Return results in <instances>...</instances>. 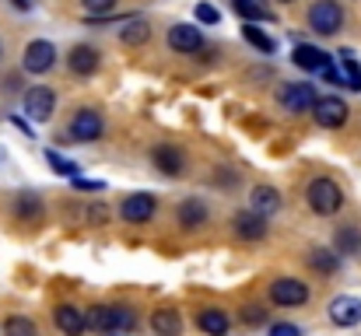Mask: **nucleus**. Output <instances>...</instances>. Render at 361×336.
Here are the masks:
<instances>
[{"instance_id":"nucleus-1","label":"nucleus","mask_w":361,"mask_h":336,"mask_svg":"<svg viewBox=\"0 0 361 336\" xmlns=\"http://www.w3.org/2000/svg\"><path fill=\"white\" fill-rule=\"evenodd\" d=\"M85 326L95 333H123L137 326V316L126 305H95L85 312Z\"/></svg>"},{"instance_id":"nucleus-2","label":"nucleus","mask_w":361,"mask_h":336,"mask_svg":"<svg viewBox=\"0 0 361 336\" xmlns=\"http://www.w3.org/2000/svg\"><path fill=\"white\" fill-rule=\"evenodd\" d=\"M305 200H309V207H312L319 218H330V214H337V211L344 207V189H341L334 179L319 175V179H312V182H309Z\"/></svg>"},{"instance_id":"nucleus-3","label":"nucleus","mask_w":361,"mask_h":336,"mask_svg":"<svg viewBox=\"0 0 361 336\" xmlns=\"http://www.w3.org/2000/svg\"><path fill=\"white\" fill-rule=\"evenodd\" d=\"M309 28L319 35H337L344 28V7L337 0H316L309 7Z\"/></svg>"},{"instance_id":"nucleus-4","label":"nucleus","mask_w":361,"mask_h":336,"mask_svg":"<svg viewBox=\"0 0 361 336\" xmlns=\"http://www.w3.org/2000/svg\"><path fill=\"white\" fill-rule=\"evenodd\" d=\"M270 301L281 305V309H298L309 301V287L305 280H295V277H281L270 284Z\"/></svg>"},{"instance_id":"nucleus-5","label":"nucleus","mask_w":361,"mask_h":336,"mask_svg":"<svg viewBox=\"0 0 361 336\" xmlns=\"http://www.w3.org/2000/svg\"><path fill=\"white\" fill-rule=\"evenodd\" d=\"M102 130H106V119H102V112L99 109H78L74 112V119H71V137H74L78 144H92V140H99Z\"/></svg>"},{"instance_id":"nucleus-6","label":"nucleus","mask_w":361,"mask_h":336,"mask_svg":"<svg viewBox=\"0 0 361 336\" xmlns=\"http://www.w3.org/2000/svg\"><path fill=\"white\" fill-rule=\"evenodd\" d=\"M25 116L32 119V123H46L53 109H56V95H53V88H46V85H35V88H28L25 92Z\"/></svg>"},{"instance_id":"nucleus-7","label":"nucleus","mask_w":361,"mask_h":336,"mask_svg":"<svg viewBox=\"0 0 361 336\" xmlns=\"http://www.w3.org/2000/svg\"><path fill=\"white\" fill-rule=\"evenodd\" d=\"M53 63H56V46H53V42L35 39V42L25 46V60H21V67H25L28 74H49Z\"/></svg>"},{"instance_id":"nucleus-8","label":"nucleus","mask_w":361,"mask_h":336,"mask_svg":"<svg viewBox=\"0 0 361 336\" xmlns=\"http://www.w3.org/2000/svg\"><path fill=\"white\" fill-rule=\"evenodd\" d=\"M312 116L323 130H341L348 123V102L337 99V95H326V99H316L312 106Z\"/></svg>"},{"instance_id":"nucleus-9","label":"nucleus","mask_w":361,"mask_h":336,"mask_svg":"<svg viewBox=\"0 0 361 336\" xmlns=\"http://www.w3.org/2000/svg\"><path fill=\"white\" fill-rule=\"evenodd\" d=\"M281 106H284V112H291V116H302V112H312V106H316V88L312 85H284L281 88Z\"/></svg>"},{"instance_id":"nucleus-10","label":"nucleus","mask_w":361,"mask_h":336,"mask_svg":"<svg viewBox=\"0 0 361 336\" xmlns=\"http://www.w3.org/2000/svg\"><path fill=\"white\" fill-rule=\"evenodd\" d=\"M154 211H158V204L151 193H130L120 204V218L126 224H147L154 218Z\"/></svg>"},{"instance_id":"nucleus-11","label":"nucleus","mask_w":361,"mask_h":336,"mask_svg":"<svg viewBox=\"0 0 361 336\" xmlns=\"http://www.w3.org/2000/svg\"><path fill=\"white\" fill-rule=\"evenodd\" d=\"M169 49L183 53V56H193L204 49V35L197 25H172L169 28Z\"/></svg>"},{"instance_id":"nucleus-12","label":"nucleus","mask_w":361,"mask_h":336,"mask_svg":"<svg viewBox=\"0 0 361 336\" xmlns=\"http://www.w3.org/2000/svg\"><path fill=\"white\" fill-rule=\"evenodd\" d=\"M232 228H235V235H239L242 242H259V238H267V231H270L267 218L256 214V211H239V214L232 218Z\"/></svg>"},{"instance_id":"nucleus-13","label":"nucleus","mask_w":361,"mask_h":336,"mask_svg":"<svg viewBox=\"0 0 361 336\" xmlns=\"http://www.w3.org/2000/svg\"><path fill=\"white\" fill-rule=\"evenodd\" d=\"M330 319H334V326H344V330L358 326L361 323V301L351 298V294L334 298V301H330Z\"/></svg>"},{"instance_id":"nucleus-14","label":"nucleus","mask_w":361,"mask_h":336,"mask_svg":"<svg viewBox=\"0 0 361 336\" xmlns=\"http://www.w3.org/2000/svg\"><path fill=\"white\" fill-rule=\"evenodd\" d=\"M99 63H102V56H99L95 46H74L71 56H67V67H71L78 77H92V74L99 70Z\"/></svg>"},{"instance_id":"nucleus-15","label":"nucleus","mask_w":361,"mask_h":336,"mask_svg":"<svg viewBox=\"0 0 361 336\" xmlns=\"http://www.w3.org/2000/svg\"><path fill=\"white\" fill-rule=\"evenodd\" d=\"M53 323L63 336H81L88 326H85V312L78 305H56L53 309Z\"/></svg>"},{"instance_id":"nucleus-16","label":"nucleus","mask_w":361,"mask_h":336,"mask_svg":"<svg viewBox=\"0 0 361 336\" xmlns=\"http://www.w3.org/2000/svg\"><path fill=\"white\" fill-rule=\"evenodd\" d=\"M249 204H252V211H256V214L270 218V214H277V211H281V193H277L274 186H256V189H252V197H249Z\"/></svg>"},{"instance_id":"nucleus-17","label":"nucleus","mask_w":361,"mask_h":336,"mask_svg":"<svg viewBox=\"0 0 361 336\" xmlns=\"http://www.w3.org/2000/svg\"><path fill=\"white\" fill-rule=\"evenodd\" d=\"M291 60H295V67H302V70H319L330 56L319 49V46H309V42H298L295 46V53H291Z\"/></svg>"},{"instance_id":"nucleus-18","label":"nucleus","mask_w":361,"mask_h":336,"mask_svg":"<svg viewBox=\"0 0 361 336\" xmlns=\"http://www.w3.org/2000/svg\"><path fill=\"white\" fill-rule=\"evenodd\" d=\"M151 330H154L158 336H179L183 333V319H179L176 309H154V316H151Z\"/></svg>"},{"instance_id":"nucleus-19","label":"nucleus","mask_w":361,"mask_h":336,"mask_svg":"<svg viewBox=\"0 0 361 336\" xmlns=\"http://www.w3.org/2000/svg\"><path fill=\"white\" fill-rule=\"evenodd\" d=\"M147 39H151V21L147 18H126V25L120 32L123 46H144Z\"/></svg>"},{"instance_id":"nucleus-20","label":"nucleus","mask_w":361,"mask_h":336,"mask_svg":"<svg viewBox=\"0 0 361 336\" xmlns=\"http://www.w3.org/2000/svg\"><path fill=\"white\" fill-rule=\"evenodd\" d=\"M176 221L183 224L186 231H197V228L207 224V207H204L200 200H186V204L176 211Z\"/></svg>"},{"instance_id":"nucleus-21","label":"nucleus","mask_w":361,"mask_h":336,"mask_svg":"<svg viewBox=\"0 0 361 336\" xmlns=\"http://www.w3.org/2000/svg\"><path fill=\"white\" fill-rule=\"evenodd\" d=\"M151 161H154V168H161L165 175H179V172H183V154H179L176 147H169V144L154 147Z\"/></svg>"},{"instance_id":"nucleus-22","label":"nucleus","mask_w":361,"mask_h":336,"mask_svg":"<svg viewBox=\"0 0 361 336\" xmlns=\"http://www.w3.org/2000/svg\"><path fill=\"white\" fill-rule=\"evenodd\" d=\"M197 326L207 336H225L228 333V316H225L221 309H204V312L197 316Z\"/></svg>"},{"instance_id":"nucleus-23","label":"nucleus","mask_w":361,"mask_h":336,"mask_svg":"<svg viewBox=\"0 0 361 336\" xmlns=\"http://www.w3.org/2000/svg\"><path fill=\"white\" fill-rule=\"evenodd\" d=\"M341 74H344V88L361 92V63L355 49H341Z\"/></svg>"},{"instance_id":"nucleus-24","label":"nucleus","mask_w":361,"mask_h":336,"mask_svg":"<svg viewBox=\"0 0 361 336\" xmlns=\"http://www.w3.org/2000/svg\"><path fill=\"white\" fill-rule=\"evenodd\" d=\"M242 35H245V42H249V46H256V49H259V53H267V56L277 49V42H274V39L256 25V21H245V25H242Z\"/></svg>"},{"instance_id":"nucleus-25","label":"nucleus","mask_w":361,"mask_h":336,"mask_svg":"<svg viewBox=\"0 0 361 336\" xmlns=\"http://www.w3.org/2000/svg\"><path fill=\"white\" fill-rule=\"evenodd\" d=\"M14 214H18L21 221H35V218L42 214V204H39V197H35V193H21V197L14 200Z\"/></svg>"},{"instance_id":"nucleus-26","label":"nucleus","mask_w":361,"mask_h":336,"mask_svg":"<svg viewBox=\"0 0 361 336\" xmlns=\"http://www.w3.org/2000/svg\"><path fill=\"white\" fill-rule=\"evenodd\" d=\"M235 11H239V18H245V21H267L270 18V7L263 4V0H235Z\"/></svg>"},{"instance_id":"nucleus-27","label":"nucleus","mask_w":361,"mask_h":336,"mask_svg":"<svg viewBox=\"0 0 361 336\" xmlns=\"http://www.w3.org/2000/svg\"><path fill=\"white\" fill-rule=\"evenodd\" d=\"M309 263H312V270H319V273H337L341 256H337V252H326V249H316V252H309Z\"/></svg>"},{"instance_id":"nucleus-28","label":"nucleus","mask_w":361,"mask_h":336,"mask_svg":"<svg viewBox=\"0 0 361 336\" xmlns=\"http://www.w3.org/2000/svg\"><path fill=\"white\" fill-rule=\"evenodd\" d=\"M4 336H35V323L28 316H11L4 323Z\"/></svg>"},{"instance_id":"nucleus-29","label":"nucleus","mask_w":361,"mask_h":336,"mask_svg":"<svg viewBox=\"0 0 361 336\" xmlns=\"http://www.w3.org/2000/svg\"><path fill=\"white\" fill-rule=\"evenodd\" d=\"M337 252H361L358 228H341V231H337Z\"/></svg>"},{"instance_id":"nucleus-30","label":"nucleus","mask_w":361,"mask_h":336,"mask_svg":"<svg viewBox=\"0 0 361 336\" xmlns=\"http://www.w3.org/2000/svg\"><path fill=\"white\" fill-rule=\"evenodd\" d=\"M46 161H49L60 175H67V179H74V175H78V165H74V161H67V158H60L56 151H46Z\"/></svg>"},{"instance_id":"nucleus-31","label":"nucleus","mask_w":361,"mask_h":336,"mask_svg":"<svg viewBox=\"0 0 361 336\" xmlns=\"http://www.w3.org/2000/svg\"><path fill=\"white\" fill-rule=\"evenodd\" d=\"M197 21L200 25H218L221 21V11L214 4H197Z\"/></svg>"},{"instance_id":"nucleus-32","label":"nucleus","mask_w":361,"mask_h":336,"mask_svg":"<svg viewBox=\"0 0 361 336\" xmlns=\"http://www.w3.org/2000/svg\"><path fill=\"white\" fill-rule=\"evenodd\" d=\"M85 4V11L92 14V18H102V14H113V7H116V0H81Z\"/></svg>"},{"instance_id":"nucleus-33","label":"nucleus","mask_w":361,"mask_h":336,"mask_svg":"<svg viewBox=\"0 0 361 336\" xmlns=\"http://www.w3.org/2000/svg\"><path fill=\"white\" fill-rule=\"evenodd\" d=\"M263 319H267L263 305H245V309H242V323H245V326H259Z\"/></svg>"},{"instance_id":"nucleus-34","label":"nucleus","mask_w":361,"mask_h":336,"mask_svg":"<svg viewBox=\"0 0 361 336\" xmlns=\"http://www.w3.org/2000/svg\"><path fill=\"white\" fill-rule=\"evenodd\" d=\"M270 336H302V330L291 326V323H274V326H270Z\"/></svg>"},{"instance_id":"nucleus-35","label":"nucleus","mask_w":361,"mask_h":336,"mask_svg":"<svg viewBox=\"0 0 361 336\" xmlns=\"http://www.w3.org/2000/svg\"><path fill=\"white\" fill-rule=\"evenodd\" d=\"M74 186H78V189H85V193H99V189H102V182H92V179H78V175H74Z\"/></svg>"},{"instance_id":"nucleus-36","label":"nucleus","mask_w":361,"mask_h":336,"mask_svg":"<svg viewBox=\"0 0 361 336\" xmlns=\"http://www.w3.org/2000/svg\"><path fill=\"white\" fill-rule=\"evenodd\" d=\"M11 4H14V7H18V11H28V7H32V4H28V0H11Z\"/></svg>"},{"instance_id":"nucleus-37","label":"nucleus","mask_w":361,"mask_h":336,"mask_svg":"<svg viewBox=\"0 0 361 336\" xmlns=\"http://www.w3.org/2000/svg\"><path fill=\"white\" fill-rule=\"evenodd\" d=\"M281 4H295V0H281Z\"/></svg>"}]
</instances>
